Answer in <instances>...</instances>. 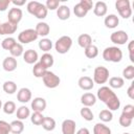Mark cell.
I'll return each instance as SVG.
<instances>
[{
  "mask_svg": "<svg viewBox=\"0 0 134 134\" xmlns=\"http://www.w3.org/2000/svg\"><path fill=\"white\" fill-rule=\"evenodd\" d=\"M17 65H18L17 60H16V58H14V57H7V58H5V59L3 60V63H2L3 69H4L5 71H7V72L14 71V70L17 68Z\"/></svg>",
  "mask_w": 134,
  "mask_h": 134,
  "instance_id": "obj_14",
  "label": "cell"
},
{
  "mask_svg": "<svg viewBox=\"0 0 134 134\" xmlns=\"http://www.w3.org/2000/svg\"><path fill=\"white\" fill-rule=\"evenodd\" d=\"M97 98L106 104L108 107V110L114 111L119 109L120 107V100L117 97V95L113 92V90L107 86H103L97 90Z\"/></svg>",
  "mask_w": 134,
  "mask_h": 134,
  "instance_id": "obj_1",
  "label": "cell"
},
{
  "mask_svg": "<svg viewBox=\"0 0 134 134\" xmlns=\"http://www.w3.org/2000/svg\"><path fill=\"white\" fill-rule=\"evenodd\" d=\"M73 13H74V15H75L77 18H84V17L88 14V10L79 2L77 4L74 5V7H73Z\"/></svg>",
  "mask_w": 134,
  "mask_h": 134,
  "instance_id": "obj_34",
  "label": "cell"
},
{
  "mask_svg": "<svg viewBox=\"0 0 134 134\" xmlns=\"http://www.w3.org/2000/svg\"><path fill=\"white\" fill-rule=\"evenodd\" d=\"M45 6L47 9H50V10L58 9V7L60 6V1L59 0H47Z\"/></svg>",
  "mask_w": 134,
  "mask_h": 134,
  "instance_id": "obj_44",
  "label": "cell"
},
{
  "mask_svg": "<svg viewBox=\"0 0 134 134\" xmlns=\"http://www.w3.org/2000/svg\"><path fill=\"white\" fill-rule=\"evenodd\" d=\"M16 43H17V42H16V40H15L14 38L7 37V38H5V39L1 42V46H2V48L5 49V50H10V49L13 48V46H14Z\"/></svg>",
  "mask_w": 134,
  "mask_h": 134,
  "instance_id": "obj_37",
  "label": "cell"
},
{
  "mask_svg": "<svg viewBox=\"0 0 134 134\" xmlns=\"http://www.w3.org/2000/svg\"><path fill=\"white\" fill-rule=\"evenodd\" d=\"M104 23H105L106 27H108V28H115L119 23V19H118V17L116 15L111 14V15H108L105 18Z\"/></svg>",
  "mask_w": 134,
  "mask_h": 134,
  "instance_id": "obj_21",
  "label": "cell"
},
{
  "mask_svg": "<svg viewBox=\"0 0 134 134\" xmlns=\"http://www.w3.org/2000/svg\"><path fill=\"white\" fill-rule=\"evenodd\" d=\"M22 16H23V13L20 8L18 7H13L8 10V15H7V18H8V22L13 23V24H16L18 25V23L21 21L22 19Z\"/></svg>",
  "mask_w": 134,
  "mask_h": 134,
  "instance_id": "obj_10",
  "label": "cell"
},
{
  "mask_svg": "<svg viewBox=\"0 0 134 134\" xmlns=\"http://www.w3.org/2000/svg\"><path fill=\"white\" fill-rule=\"evenodd\" d=\"M72 46V39L69 36H62L61 38H59L54 44V48L57 50V52L64 54L67 53L69 51V49Z\"/></svg>",
  "mask_w": 134,
  "mask_h": 134,
  "instance_id": "obj_4",
  "label": "cell"
},
{
  "mask_svg": "<svg viewBox=\"0 0 134 134\" xmlns=\"http://www.w3.org/2000/svg\"><path fill=\"white\" fill-rule=\"evenodd\" d=\"M29 115H30V111L26 106H21L17 109V118L19 120L26 119L27 117H29Z\"/></svg>",
  "mask_w": 134,
  "mask_h": 134,
  "instance_id": "obj_28",
  "label": "cell"
},
{
  "mask_svg": "<svg viewBox=\"0 0 134 134\" xmlns=\"http://www.w3.org/2000/svg\"><path fill=\"white\" fill-rule=\"evenodd\" d=\"M3 111L6 114H13V113H15V111H16V104L14 102H12V100L6 102L3 105Z\"/></svg>",
  "mask_w": 134,
  "mask_h": 134,
  "instance_id": "obj_41",
  "label": "cell"
},
{
  "mask_svg": "<svg viewBox=\"0 0 134 134\" xmlns=\"http://www.w3.org/2000/svg\"><path fill=\"white\" fill-rule=\"evenodd\" d=\"M77 43L82 48L85 49V48H87L88 46H90L92 44V38L88 34H82L77 38Z\"/></svg>",
  "mask_w": 134,
  "mask_h": 134,
  "instance_id": "obj_22",
  "label": "cell"
},
{
  "mask_svg": "<svg viewBox=\"0 0 134 134\" xmlns=\"http://www.w3.org/2000/svg\"><path fill=\"white\" fill-rule=\"evenodd\" d=\"M122 134H130V133H122Z\"/></svg>",
  "mask_w": 134,
  "mask_h": 134,
  "instance_id": "obj_53",
  "label": "cell"
},
{
  "mask_svg": "<svg viewBox=\"0 0 134 134\" xmlns=\"http://www.w3.org/2000/svg\"><path fill=\"white\" fill-rule=\"evenodd\" d=\"M18 28V25L13 24L10 22H4V23H0V36H4V35H13L16 32Z\"/></svg>",
  "mask_w": 134,
  "mask_h": 134,
  "instance_id": "obj_11",
  "label": "cell"
},
{
  "mask_svg": "<svg viewBox=\"0 0 134 134\" xmlns=\"http://www.w3.org/2000/svg\"><path fill=\"white\" fill-rule=\"evenodd\" d=\"M75 121L72 119H65L62 124L63 134H75Z\"/></svg>",
  "mask_w": 134,
  "mask_h": 134,
  "instance_id": "obj_13",
  "label": "cell"
},
{
  "mask_svg": "<svg viewBox=\"0 0 134 134\" xmlns=\"http://www.w3.org/2000/svg\"><path fill=\"white\" fill-rule=\"evenodd\" d=\"M107 10H108L107 4L104 1H97L93 6V13L95 16H98V17L105 16L107 14Z\"/></svg>",
  "mask_w": 134,
  "mask_h": 134,
  "instance_id": "obj_18",
  "label": "cell"
},
{
  "mask_svg": "<svg viewBox=\"0 0 134 134\" xmlns=\"http://www.w3.org/2000/svg\"><path fill=\"white\" fill-rule=\"evenodd\" d=\"M47 71V69L39 62V63H36L34 65V68H32V73L36 77H43L44 73Z\"/></svg>",
  "mask_w": 134,
  "mask_h": 134,
  "instance_id": "obj_29",
  "label": "cell"
},
{
  "mask_svg": "<svg viewBox=\"0 0 134 134\" xmlns=\"http://www.w3.org/2000/svg\"><path fill=\"white\" fill-rule=\"evenodd\" d=\"M40 63H41L46 69H48V68L51 67V66L53 65V63H54V60H53L52 54H50V53H48V52H45V53L41 57Z\"/></svg>",
  "mask_w": 134,
  "mask_h": 134,
  "instance_id": "obj_25",
  "label": "cell"
},
{
  "mask_svg": "<svg viewBox=\"0 0 134 134\" xmlns=\"http://www.w3.org/2000/svg\"><path fill=\"white\" fill-rule=\"evenodd\" d=\"M128 49H129V53H130V60H131V62H134V55H133V51H134V41H130V42H129Z\"/></svg>",
  "mask_w": 134,
  "mask_h": 134,
  "instance_id": "obj_47",
  "label": "cell"
},
{
  "mask_svg": "<svg viewBox=\"0 0 134 134\" xmlns=\"http://www.w3.org/2000/svg\"><path fill=\"white\" fill-rule=\"evenodd\" d=\"M125 85V80L120 76H113L109 80V86L111 88H115V89H119Z\"/></svg>",
  "mask_w": 134,
  "mask_h": 134,
  "instance_id": "obj_27",
  "label": "cell"
},
{
  "mask_svg": "<svg viewBox=\"0 0 134 134\" xmlns=\"http://www.w3.org/2000/svg\"><path fill=\"white\" fill-rule=\"evenodd\" d=\"M115 8L117 9L119 16L124 19H128L132 15V8L129 0H117L115 2Z\"/></svg>",
  "mask_w": 134,
  "mask_h": 134,
  "instance_id": "obj_5",
  "label": "cell"
},
{
  "mask_svg": "<svg viewBox=\"0 0 134 134\" xmlns=\"http://www.w3.org/2000/svg\"><path fill=\"white\" fill-rule=\"evenodd\" d=\"M57 16L60 20H67L70 17V9L67 5H60L57 9Z\"/></svg>",
  "mask_w": 134,
  "mask_h": 134,
  "instance_id": "obj_23",
  "label": "cell"
},
{
  "mask_svg": "<svg viewBox=\"0 0 134 134\" xmlns=\"http://www.w3.org/2000/svg\"><path fill=\"white\" fill-rule=\"evenodd\" d=\"M38 59H39L38 52L36 50H34V49L25 50V52L23 53V60L27 64H36Z\"/></svg>",
  "mask_w": 134,
  "mask_h": 134,
  "instance_id": "obj_16",
  "label": "cell"
},
{
  "mask_svg": "<svg viewBox=\"0 0 134 134\" xmlns=\"http://www.w3.org/2000/svg\"><path fill=\"white\" fill-rule=\"evenodd\" d=\"M103 59L107 62L118 63L122 59V51H121L120 48H118L116 46L107 47L103 51Z\"/></svg>",
  "mask_w": 134,
  "mask_h": 134,
  "instance_id": "obj_3",
  "label": "cell"
},
{
  "mask_svg": "<svg viewBox=\"0 0 134 134\" xmlns=\"http://www.w3.org/2000/svg\"><path fill=\"white\" fill-rule=\"evenodd\" d=\"M46 108V100L43 97H35L31 102V109L34 112H43Z\"/></svg>",
  "mask_w": 134,
  "mask_h": 134,
  "instance_id": "obj_12",
  "label": "cell"
},
{
  "mask_svg": "<svg viewBox=\"0 0 134 134\" xmlns=\"http://www.w3.org/2000/svg\"><path fill=\"white\" fill-rule=\"evenodd\" d=\"M128 39H129V36L126 31L124 30H117V31H114L111 34L110 36V40L112 43L114 44H117V45H124L128 42Z\"/></svg>",
  "mask_w": 134,
  "mask_h": 134,
  "instance_id": "obj_9",
  "label": "cell"
},
{
  "mask_svg": "<svg viewBox=\"0 0 134 134\" xmlns=\"http://www.w3.org/2000/svg\"><path fill=\"white\" fill-rule=\"evenodd\" d=\"M97 54H98V48L95 45L91 44L90 46L85 48V55L88 59H94V58L97 57Z\"/></svg>",
  "mask_w": 134,
  "mask_h": 134,
  "instance_id": "obj_33",
  "label": "cell"
},
{
  "mask_svg": "<svg viewBox=\"0 0 134 134\" xmlns=\"http://www.w3.org/2000/svg\"><path fill=\"white\" fill-rule=\"evenodd\" d=\"M3 90L7 94H14L17 91V84L13 81H6L3 84Z\"/></svg>",
  "mask_w": 134,
  "mask_h": 134,
  "instance_id": "obj_32",
  "label": "cell"
},
{
  "mask_svg": "<svg viewBox=\"0 0 134 134\" xmlns=\"http://www.w3.org/2000/svg\"><path fill=\"white\" fill-rule=\"evenodd\" d=\"M80 3L89 12L93 6H94V4H93V2L91 1V0H81L80 1Z\"/></svg>",
  "mask_w": 134,
  "mask_h": 134,
  "instance_id": "obj_46",
  "label": "cell"
},
{
  "mask_svg": "<svg viewBox=\"0 0 134 134\" xmlns=\"http://www.w3.org/2000/svg\"><path fill=\"white\" fill-rule=\"evenodd\" d=\"M93 133L94 134H111V130L106 125L97 122L93 128Z\"/></svg>",
  "mask_w": 134,
  "mask_h": 134,
  "instance_id": "obj_30",
  "label": "cell"
},
{
  "mask_svg": "<svg viewBox=\"0 0 134 134\" xmlns=\"http://www.w3.org/2000/svg\"><path fill=\"white\" fill-rule=\"evenodd\" d=\"M47 8L44 4L38 1H30L27 3V12L38 19H45L47 16Z\"/></svg>",
  "mask_w": 134,
  "mask_h": 134,
  "instance_id": "obj_2",
  "label": "cell"
},
{
  "mask_svg": "<svg viewBox=\"0 0 134 134\" xmlns=\"http://www.w3.org/2000/svg\"><path fill=\"white\" fill-rule=\"evenodd\" d=\"M122 75L126 80H133L134 79V66L129 65L122 70Z\"/></svg>",
  "mask_w": 134,
  "mask_h": 134,
  "instance_id": "obj_39",
  "label": "cell"
},
{
  "mask_svg": "<svg viewBox=\"0 0 134 134\" xmlns=\"http://www.w3.org/2000/svg\"><path fill=\"white\" fill-rule=\"evenodd\" d=\"M79 86H80V88H81L82 90L88 91V90H91V89L93 88L94 82H93V80H92L91 77H89V76H82V77H80V80H79Z\"/></svg>",
  "mask_w": 134,
  "mask_h": 134,
  "instance_id": "obj_17",
  "label": "cell"
},
{
  "mask_svg": "<svg viewBox=\"0 0 134 134\" xmlns=\"http://www.w3.org/2000/svg\"><path fill=\"white\" fill-rule=\"evenodd\" d=\"M24 130V124L22 120H14L10 122V132L13 134H21Z\"/></svg>",
  "mask_w": 134,
  "mask_h": 134,
  "instance_id": "obj_24",
  "label": "cell"
},
{
  "mask_svg": "<svg viewBox=\"0 0 134 134\" xmlns=\"http://www.w3.org/2000/svg\"><path fill=\"white\" fill-rule=\"evenodd\" d=\"M12 3L10 0H0V12H4Z\"/></svg>",
  "mask_w": 134,
  "mask_h": 134,
  "instance_id": "obj_48",
  "label": "cell"
},
{
  "mask_svg": "<svg viewBox=\"0 0 134 134\" xmlns=\"http://www.w3.org/2000/svg\"><path fill=\"white\" fill-rule=\"evenodd\" d=\"M109 80V70L104 66H97L93 72V82L96 84H105Z\"/></svg>",
  "mask_w": 134,
  "mask_h": 134,
  "instance_id": "obj_6",
  "label": "cell"
},
{
  "mask_svg": "<svg viewBox=\"0 0 134 134\" xmlns=\"http://www.w3.org/2000/svg\"><path fill=\"white\" fill-rule=\"evenodd\" d=\"M17 99L20 103H28L31 99V91L28 88H21L17 93Z\"/></svg>",
  "mask_w": 134,
  "mask_h": 134,
  "instance_id": "obj_15",
  "label": "cell"
},
{
  "mask_svg": "<svg viewBox=\"0 0 134 134\" xmlns=\"http://www.w3.org/2000/svg\"><path fill=\"white\" fill-rule=\"evenodd\" d=\"M121 114L126 117H129V118L133 119V117H134V106L133 105H126L122 109Z\"/></svg>",
  "mask_w": 134,
  "mask_h": 134,
  "instance_id": "obj_42",
  "label": "cell"
},
{
  "mask_svg": "<svg viewBox=\"0 0 134 134\" xmlns=\"http://www.w3.org/2000/svg\"><path fill=\"white\" fill-rule=\"evenodd\" d=\"M39 48L42 51L48 52L52 48V42H51V40L50 39H47V38H44V39L40 40V42H39Z\"/></svg>",
  "mask_w": 134,
  "mask_h": 134,
  "instance_id": "obj_31",
  "label": "cell"
},
{
  "mask_svg": "<svg viewBox=\"0 0 134 134\" xmlns=\"http://www.w3.org/2000/svg\"><path fill=\"white\" fill-rule=\"evenodd\" d=\"M10 132V124L5 120H0V134H8Z\"/></svg>",
  "mask_w": 134,
  "mask_h": 134,
  "instance_id": "obj_43",
  "label": "cell"
},
{
  "mask_svg": "<svg viewBox=\"0 0 134 134\" xmlns=\"http://www.w3.org/2000/svg\"><path fill=\"white\" fill-rule=\"evenodd\" d=\"M80 114H81V116H82L85 120H87V121H91V120L94 118L93 113H92V111L89 109V107H83V108L81 109V111H80Z\"/></svg>",
  "mask_w": 134,
  "mask_h": 134,
  "instance_id": "obj_36",
  "label": "cell"
},
{
  "mask_svg": "<svg viewBox=\"0 0 134 134\" xmlns=\"http://www.w3.org/2000/svg\"><path fill=\"white\" fill-rule=\"evenodd\" d=\"M119 124H120L121 127L127 128V127H130V126H131V124H132V119L129 118V117H126V116H124V115L121 114L120 117H119Z\"/></svg>",
  "mask_w": 134,
  "mask_h": 134,
  "instance_id": "obj_45",
  "label": "cell"
},
{
  "mask_svg": "<svg viewBox=\"0 0 134 134\" xmlns=\"http://www.w3.org/2000/svg\"><path fill=\"white\" fill-rule=\"evenodd\" d=\"M38 34L36 32L35 29L32 28H28L25 29L23 31H21L18 36V41L20 42V44H28L30 42H34L38 39Z\"/></svg>",
  "mask_w": 134,
  "mask_h": 134,
  "instance_id": "obj_7",
  "label": "cell"
},
{
  "mask_svg": "<svg viewBox=\"0 0 134 134\" xmlns=\"http://www.w3.org/2000/svg\"><path fill=\"white\" fill-rule=\"evenodd\" d=\"M99 119L102 120V121H104V122H108V121H111L112 120V118H113V114H112V112L110 111V110H108V109H105V110H102L100 112H99Z\"/></svg>",
  "mask_w": 134,
  "mask_h": 134,
  "instance_id": "obj_38",
  "label": "cell"
},
{
  "mask_svg": "<svg viewBox=\"0 0 134 134\" xmlns=\"http://www.w3.org/2000/svg\"><path fill=\"white\" fill-rule=\"evenodd\" d=\"M127 94H128V96H129L131 99H134V83H132V84L130 85V87L128 88Z\"/></svg>",
  "mask_w": 134,
  "mask_h": 134,
  "instance_id": "obj_49",
  "label": "cell"
},
{
  "mask_svg": "<svg viewBox=\"0 0 134 134\" xmlns=\"http://www.w3.org/2000/svg\"><path fill=\"white\" fill-rule=\"evenodd\" d=\"M36 32L38 34V36H41V37H46L49 31H50V27L47 23L45 22H39L37 25H36V28H35Z\"/></svg>",
  "mask_w": 134,
  "mask_h": 134,
  "instance_id": "obj_20",
  "label": "cell"
},
{
  "mask_svg": "<svg viewBox=\"0 0 134 134\" xmlns=\"http://www.w3.org/2000/svg\"><path fill=\"white\" fill-rule=\"evenodd\" d=\"M81 103L85 106V107H91L96 103V96L90 92L84 93L81 96Z\"/></svg>",
  "mask_w": 134,
  "mask_h": 134,
  "instance_id": "obj_19",
  "label": "cell"
},
{
  "mask_svg": "<svg viewBox=\"0 0 134 134\" xmlns=\"http://www.w3.org/2000/svg\"><path fill=\"white\" fill-rule=\"evenodd\" d=\"M42 80H43V84H44L47 88H50V89L57 88V87L60 85V82H61L60 77H59L58 75H55L53 72L49 71V70H47V71L44 73Z\"/></svg>",
  "mask_w": 134,
  "mask_h": 134,
  "instance_id": "obj_8",
  "label": "cell"
},
{
  "mask_svg": "<svg viewBox=\"0 0 134 134\" xmlns=\"http://www.w3.org/2000/svg\"><path fill=\"white\" fill-rule=\"evenodd\" d=\"M9 52H10L12 57H14V58H18V57L22 55V54L24 53V49H23L22 44L16 43V44L13 46V48L9 50Z\"/></svg>",
  "mask_w": 134,
  "mask_h": 134,
  "instance_id": "obj_35",
  "label": "cell"
},
{
  "mask_svg": "<svg viewBox=\"0 0 134 134\" xmlns=\"http://www.w3.org/2000/svg\"><path fill=\"white\" fill-rule=\"evenodd\" d=\"M1 107H2V102H1V99H0V109H1Z\"/></svg>",
  "mask_w": 134,
  "mask_h": 134,
  "instance_id": "obj_52",
  "label": "cell"
},
{
  "mask_svg": "<svg viewBox=\"0 0 134 134\" xmlns=\"http://www.w3.org/2000/svg\"><path fill=\"white\" fill-rule=\"evenodd\" d=\"M43 119H44V116L42 115L41 112H34V113L31 114V116H30L31 122H32L34 125H36V126H40V125L42 124Z\"/></svg>",
  "mask_w": 134,
  "mask_h": 134,
  "instance_id": "obj_40",
  "label": "cell"
},
{
  "mask_svg": "<svg viewBox=\"0 0 134 134\" xmlns=\"http://www.w3.org/2000/svg\"><path fill=\"white\" fill-rule=\"evenodd\" d=\"M41 126L43 127L44 130L46 131H52L55 128V120L52 117H48V116H44V119L41 124Z\"/></svg>",
  "mask_w": 134,
  "mask_h": 134,
  "instance_id": "obj_26",
  "label": "cell"
},
{
  "mask_svg": "<svg viewBox=\"0 0 134 134\" xmlns=\"http://www.w3.org/2000/svg\"><path fill=\"white\" fill-rule=\"evenodd\" d=\"M12 3L16 6H22L25 4V0H13Z\"/></svg>",
  "mask_w": 134,
  "mask_h": 134,
  "instance_id": "obj_50",
  "label": "cell"
},
{
  "mask_svg": "<svg viewBox=\"0 0 134 134\" xmlns=\"http://www.w3.org/2000/svg\"><path fill=\"white\" fill-rule=\"evenodd\" d=\"M75 134H90V132H89V130L87 128H81Z\"/></svg>",
  "mask_w": 134,
  "mask_h": 134,
  "instance_id": "obj_51",
  "label": "cell"
}]
</instances>
